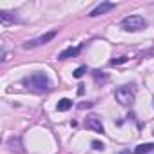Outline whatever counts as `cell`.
Returning <instances> with one entry per match:
<instances>
[{
	"label": "cell",
	"instance_id": "1",
	"mask_svg": "<svg viewBox=\"0 0 154 154\" xmlns=\"http://www.w3.org/2000/svg\"><path fill=\"white\" fill-rule=\"evenodd\" d=\"M24 85L35 93H44V91H49L51 89V80H49V76L42 71H36L29 76H26L24 78Z\"/></svg>",
	"mask_w": 154,
	"mask_h": 154
},
{
	"label": "cell",
	"instance_id": "2",
	"mask_svg": "<svg viewBox=\"0 0 154 154\" xmlns=\"http://www.w3.org/2000/svg\"><path fill=\"white\" fill-rule=\"evenodd\" d=\"M114 98L120 105H131L136 98V89L134 85H122L114 91Z\"/></svg>",
	"mask_w": 154,
	"mask_h": 154
},
{
	"label": "cell",
	"instance_id": "3",
	"mask_svg": "<svg viewBox=\"0 0 154 154\" xmlns=\"http://www.w3.org/2000/svg\"><path fill=\"white\" fill-rule=\"evenodd\" d=\"M149 26V22L141 15H129L122 20V27L125 31H141Z\"/></svg>",
	"mask_w": 154,
	"mask_h": 154
},
{
	"label": "cell",
	"instance_id": "4",
	"mask_svg": "<svg viewBox=\"0 0 154 154\" xmlns=\"http://www.w3.org/2000/svg\"><path fill=\"white\" fill-rule=\"evenodd\" d=\"M56 35H58V29H53V31H49V33H45V35L35 38V40H27V42L24 44V49H35V47H38V45H45V44H49Z\"/></svg>",
	"mask_w": 154,
	"mask_h": 154
},
{
	"label": "cell",
	"instance_id": "5",
	"mask_svg": "<svg viewBox=\"0 0 154 154\" xmlns=\"http://www.w3.org/2000/svg\"><path fill=\"white\" fill-rule=\"evenodd\" d=\"M84 125H85L89 131H93V132H98V134H103V132H105L103 123H102V120H100L96 114H89V116H85Z\"/></svg>",
	"mask_w": 154,
	"mask_h": 154
},
{
	"label": "cell",
	"instance_id": "6",
	"mask_svg": "<svg viewBox=\"0 0 154 154\" xmlns=\"http://www.w3.org/2000/svg\"><path fill=\"white\" fill-rule=\"evenodd\" d=\"M114 8H116L114 2H102V4H98V6L89 13V17H91V18H96V17H100V15H105V13L112 11Z\"/></svg>",
	"mask_w": 154,
	"mask_h": 154
},
{
	"label": "cell",
	"instance_id": "7",
	"mask_svg": "<svg viewBox=\"0 0 154 154\" xmlns=\"http://www.w3.org/2000/svg\"><path fill=\"white\" fill-rule=\"evenodd\" d=\"M80 51H82V45H78V47H67V49H63V51L58 54V60L74 58V56H78V54H80Z\"/></svg>",
	"mask_w": 154,
	"mask_h": 154
},
{
	"label": "cell",
	"instance_id": "8",
	"mask_svg": "<svg viewBox=\"0 0 154 154\" xmlns=\"http://www.w3.org/2000/svg\"><path fill=\"white\" fill-rule=\"evenodd\" d=\"M71 107H72V100L62 98V100L58 102V105H56V111H58V112H65V111H69Z\"/></svg>",
	"mask_w": 154,
	"mask_h": 154
},
{
	"label": "cell",
	"instance_id": "9",
	"mask_svg": "<svg viewBox=\"0 0 154 154\" xmlns=\"http://www.w3.org/2000/svg\"><path fill=\"white\" fill-rule=\"evenodd\" d=\"M0 22H2L4 26H8V24L17 22V18H15V15H11V13H8V11H0Z\"/></svg>",
	"mask_w": 154,
	"mask_h": 154
},
{
	"label": "cell",
	"instance_id": "10",
	"mask_svg": "<svg viewBox=\"0 0 154 154\" xmlns=\"http://www.w3.org/2000/svg\"><path fill=\"white\" fill-rule=\"evenodd\" d=\"M150 150H154V143H141L134 149V154H147Z\"/></svg>",
	"mask_w": 154,
	"mask_h": 154
},
{
	"label": "cell",
	"instance_id": "11",
	"mask_svg": "<svg viewBox=\"0 0 154 154\" xmlns=\"http://www.w3.org/2000/svg\"><path fill=\"white\" fill-rule=\"evenodd\" d=\"M8 145H9V149L15 150V152H22V150H24L22 145H20V138H9V140H8Z\"/></svg>",
	"mask_w": 154,
	"mask_h": 154
},
{
	"label": "cell",
	"instance_id": "12",
	"mask_svg": "<svg viewBox=\"0 0 154 154\" xmlns=\"http://www.w3.org/2000/svg\"><path fill=\"white\" fill-rule=\"evenodd\" d=\"M85 71H87V67H85V65H82V67H78V69L72 72V76H74V78H82V76L85 74Z\"/></svg>",
	"mask_w": 154,
	"mask_h": 154
},
{
	"label": "cell",
	"instance_id": "13",
	"mask_svg": "<svg viewBox=\"0 0 154 154\" xmlns=\"http://www.w3.org/2000/svg\"><path fill=\"white\" fill-rule=\"evenodd\" d=\"M129 58L127 56H120V58H114V60H111V65H120V63H125Z\"/></svg>",
	"mask_w": 154,
	"mask_h": 154
},
{
	"label": "cell",
	"instance_id": "14",
	"mask_svg": "<svg viewBox=\"0 0 154 154\" xmlns=\"http://www.w3.org/2000/svg\"><path fill=\"white\" fill-rule=\"evenodd\" d=\"M93 149H94V150H103V149H105V145H103L102 141L94 140V141H93Z\"/></svg>",
	"mask_w": 154,
	"mask_h": 154
},
{
	"label": "cell",
	"instance_id": "15",
	"mask_svg": "<svg viewBox=\"0 0 154 154\" xmlns=\"http://www.w3.org/2000/svg\"><path fill=\"white\" fill-rule=\"evenodd\" d=\"M93 105H94L93 102H87V103H82V105H80V109H85V107H93Z\"/></svg>",
	"mask_w": 154,
	"mask_h": 154
},
{
	"label": "cell",
	"instance_id": "16",
	"mask_svg": "<svg viewBox=\"0 0 154 154\" xmlns=\"http://www.w3.org/2000/svg\"><path fill=\"white\" fill-rule=\"evenodd\" d=\"M122 154H129V152H122Z\"/></svg>",
	"mask_w": 154,
	"mask_h": 154
},
{
	"label": "cell",
	"instance_id": "17",
	"mask_svg": "<svg viewBox=\"0 0 154 154\" xmlns=\"http://www.w3.org/2000/svg\"><path fill=\"white\" fill-rule=\"evenodd\" d=\"M152 134H154V131H152Z\"/></svg>",
	"mask_w": 154,
	"mask_h": 154
}]
</instances>
